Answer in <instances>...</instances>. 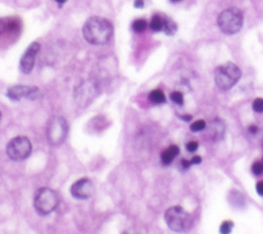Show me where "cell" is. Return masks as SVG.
<instances>
[{
    "instance_id": "obj_1",
    "label": "cell",
    "mask_w": 263,
    "mask_h": 234,
    "mask_svg": "<svg viewBox=\"0 0 263 234\" xmlns=\"http://www.w3.org/2000/svg\"><path fill=\"white\" fill-rule=\"evenodd\" d=\"M84 39L92 45H103L109 42L113 34L112 24L101 16H91L83 25Z\"/></svg>"
},
{
    "instance_id": "obj_2",
    "label": "cell",
    "mask_w": 263,
    "mask_h": 234,
    "mask_svg": "<svg viewBox=\"0 0 263 234\" xmlns=\"http://www.w3.org/2000/svg\"><path fill=\"white\" fill-rule=\"evenodd\" d=\"M164 221L167 227L177 233L188 231L192 224L191 216L180 205L168 207L164 212Z\"/></svg>"
},
{
    "instance_id": "obj_3",
    "label": "cell",
    "mask_w": 263,
    "mask_h": 234,
    "mask_svg": "<svg viewBox=\"0 0 263 234\" xmlns=\"http://www.w3.org/2000/svg\"><path fill=\"white\" fill-rule=\"evenodd\" d=\"M59 202L58 193L47 187L39 188L34 196V207L40 216H47L54 211Z\"/></svg>"
},
{
    "instance_id": "obj_4",
    "label": "cell",
    "mask_w": 263,
    "mask_h": 234,
    "mask_svg": "<svg viewBox=\"0 0 263 234\" xmlns=\"http://www.w3.org/2000/svg\"><path fill=\"white\" fill-rule=\"evenodd\" d=\"M241 72L239 68L233 63H226L219 66L214 73L216 85L221 90H228L232 88L239 80Z\"/></svg>"
},
{
    "instance_id": "obj_5",
    "label": "cell",
    "mask_w": 263,
    "mask_h": 234,
    "mask_svg": "<svg viewBox=\"0 0 263 234\" xmlns=\"http://www.w3.org/2000/svg\"><path fill=\"white\" fill-rule=\"evenodd\" d=\"M242 23V12L237 8L225 9L218 16V26L220 30L227 35L237 33L241 29Z\"/></svg>"
},
{
    "instance_id": "obj_6",
    "label": "cell",
    "mask_w": 263,
    "mask_h": 234,
    "mask_svg": "<svg viewBox=\"0 0 263 234\" xmlns=\"http://www.w3.org/2000/svg\"><path fill=\"white\" fill-rule=\"evenodd\" d=\"M45 132L51 146H60L68 134V123L62 116H53L48 120Z\"/></svg>"
},
{
    "instance_id": "obj_7",
    "label": "cell",
    "mask_w": 263,
    "mask_h": 234,
    "mask_svg": "<svg viewBox=\"0 0 263 234\" xmlns=\"http://www.w3.org/2000/svg\"><path fill=\"white\" fill-rule=\"evenodd\" d=\"M32 152V144L27 136L18 135L10 140L6 146V154L13 161L27 159Z\"/></svg>"
},
{
    "instance_id": "obj_8",
    "label": "cell",
    "mask_w": 263,
    "mask_h": 234,
    "mask_svg": "<svg viewBox=\"0 0 263 234\" xmlns=\"http://www.w3.org/2000/svg\"><path fill=\"white\" fill-rule=\"evenodd\" d=\"M99 91V86L93 80L81 81L74 90V99L77 105L85 107L92 102Z\"/></svg>"
},
{
    "instance_id": "obj_9",
    "label": "cell",
    "mask_w": 263,
    "mask_h": 234,
    "mask_svg": "<svg viewBox=\"0 0 263 234\" xmlns=\"http://www.w3.org/2000/svg\"><path fill=\"white\" fill-rule=\"evenodd\" d=\"M6 95L11 101H20L22 99L28 100H39L42 98L43 93L41 89L37 86H27V85H14L9 87Z\"/></svg>"
},
{
    "instance_id": "obj_10",
    "label": "cell",
    "mask_w": 263,
    "mask_h": 234,
    "mask_svg": "<svg viewBox=\"0 0 263 234\" xmlns=\"http://www.w3.org/2000/svg\"><path fill=\"white\" fill-rule=\"evenodd\" d=\"M70 193L75 199L85 200L93 195L95 185L90 179L81 178L72 184Z\"/></svg>"
},
{
    "instance_id": "obj_11",
    "label": "cell",
    "mask_w": 263,
    "mask_h": 234,
    "mask_svg": "<svg viewBox=\"0 0 263 234\" xmlns=\"http://www.w3.org/2000/svg\"><path fill=\"white\" fill-rule=\"evenodd\" d=\"M39 48H40V44L37 42H32L28 46V48L26 49V51L24 52L20 61V68L23 73L29 74L32 71Z\"/></svg>"
},
{
    "instance_id": "obj_12",
    "label": "cell",
    "mask_w": 263,
    "mask_h": 234,
    "mask_svg": "<svg viewBox=\"0 0 263 234\" xmlns=\"http://www.w3.org/2000/svg\"><path fill=\"white\" fill-rule=\"evenodd\" d=\"M21 23L15 17L0 18V36L4 34H14L20 30Z\"/></svg>"
},
{
    "instance_id": "obj_13",
    "label": "cell",
    "mask_w": 263,
    "mask_h": 234,
    "mask_svg": "<svg viewBox=\"0 0 263 234\" xmlns=\"http://www.w3.org/2000/svg\"><path fill=\"white\" fill-rule=\"evenodd\" d=\"M224 130H225V127H224L223 122L220 120H214L210 123L208 131H209V135L212 138V140L217 141V140H220L223 138Z\"/></svg>"
},
{
    "instance_id": "obj_14",
    "label": "cell",
    "mask_w": 263,
    "mask_h": 234,
    "mask_svg": "<svg viewBox=\"0 0 263 234\" xmlns=\"http://www.w3.org/2000/svg\"><path fill=\"white\" fill-rule=\"evenodd\" d=\"M180 149L176 145H172L168 148H166L160 155V160L163 165H168L173 162V160L179 155Z\"/></svg>"
},
{
    "instance_id": "obj_15",
    "label": "cell",
    "mask_w": 263,
    "mask_h": 234,
    "mask_svg": "<svg viewBox=\"0 0 263 234\" xmlns=\"http://www.w3.org/2000/svg\"><path fill=\"white\" fill-rule=\"evenodd\" d=\"M162 20H163L162 30L164 31V33L166 35H174L176 33V31H177L176 23L172 18L166 17V16H164Z\"/></svg>"
},
{
    "instance_id": "obj_16",
    "label": "cell",
    "mask_w": 263,
    "mask_h": 234,
    "mask_svg": "<svg viewBox=\"0 0 263 234\" xmlns=\"http://www.w3.org/2000/svg\"><path fill=\"white\" fill-rule=\"evenodd\" d=\"M149 100L153 104H163L165 102V95L162 90L160 89H154L149 93Z\"/></svg>"
},
{
    "instance_id": "obj_17",
    "label": "cell",
    "mask_w": 263,
    "mask_h": 234,
    "mask_svg": "<svg viewBox=\"0 0 263 234\" xmlns=\"http://www.w3.org/2000/svg\"><path fill=\"white\" fill-rule=\"evenodd\" d=\"M162 27H163V20H162V17H160L159 15H154L151 18V22H150L151 30H153L155 32H158V31L162 30Z\"/></svg>"
},
{
    "instance_id": "obj_18",
    "label": "cell",
    "mask_w": 263,
    "mask_h": 234,
    "mask_svg": "<svg viewBox=\"0 0 263 234\" xmlns=\"http://www.w3.org/2000/svg\"><path fill=\"white\" fill-rule=\"evenodd\" d=\"M234 227V223L230 220H225L221 223L219 232L220 234H230L232 232V229Z\"/></svg>"
},
{
    "instance_id": "obj_19",
    "label": "cell",
    "mask_w": 263,
    "mask_h": 234,
    "mask_svg": "<svg viewBox=\"0 0 263 234\" xmlns=\"http://www.w3.org/2000/svg\"><path fill=\"white\" fill-rule=\"evenodd\" d=\"M147 27V22L144 18H138L133 23V30L137 33L143 32Z\"/></svg>"
},
{
    "instance_id": "obj_20",
    "label": "cell",
    "mask_w": 263,
    "mask_h": 234,
    "mask_svg": "<svg viewBox=\"0 0 263 234\" xmlns=\"http://www.w3.org/2000/svg\"><path fill=\"white\" fill-rule=\"evenodd\" d=\"M170 98H171L172 102H174V103H175V104H177V105L182 106V105H183V103H184V96H183V93H182L181 91L175 90V91L171 92Z\"/></svg>"
},
{
    "instance_id": "obj_21",
    "label": "cell",
    "mask_w": 263,
    "mask_h": 234,
    "mask_svg": "<svg viewBox=\"0 0 263 234\" xmlns=\"http://www.w3.org/2000/svg\"><path fill=\"white\" fill-rule=\"evenodd\" d=\"M205 126H206V124H205L204 120L199 119V120H196V121H194V122L191 123L190 129H191V131H193V132H197V131L203 130V129L205 128Z\"/></svg>"
},
{
    "instance_id": "obj_22",
    "label": "cell",
    "mask_w": 263,
    "mask_h": 234,
    "mask_svg": "<svg viewBox=\"0 0 263 234\" xmlns=\"http://www.w3.org/2000/svg\"><path fill=\"white\" fill-rule=\"evenodd\" d=\"M252 108L255 112L257 113H262L263 112V99L262 98H257L253 101Z\"/></svg>"
},
{
    "instance_id": "obj_23",
    "label": "cell",
    "mask_w": 263,
    "mask_h": 234,
    "mask_svg": "<svg viewBox=\"0 0 263 234\" xmlns=\"http://www.w3.org/2000/svg\"><path fill=\"white\" fill-rule=\"evenodd\" d=\"M252 172L255 176H261L263 173V162L256 161L252 165Z\"/></svg>"
},
{
    "instance_id": "obj_24",
    "label": "cell",
    "mask_w": 263,
    "mask_h": 234,
    "mask_svg": "<svg viewBox=\"0 0 263 234\" xmlns=\"http://www.w3.org/2000/svg\"><path fill=\"white\" fill-rule=\"evenodd\" d=\"M122 234H146V232H145V230L143 228L130 227V228L126 229L125 231H123Z\"/></svg>"
},
{
    "instance_id": "obj_25",
    "label": "cell",
    "mask_w": 263,
    "mask_h": 234,
    "mask_svg": "<svg viewBox=\"0 0 263 234\" xmlns=\"http://www.w3.org/2000/svg\"><path fill=\"white\" fill-rule=\"evenodd\" d=\"M197 148H198V143L195 142V141H190V142H188L186 144V150L188 152L193 153V152H195L197 150Z\"/></svg>"
},
{
    "instance_id": "obj_26",
    "label": "cell",
    "mask_w": 263,
    "mask_h": 234,
    "mask_svg": "<svg viewBox=\"0 0 263 234\" xmlns=\"http://www.w3.org/2000/svg\"><path fill=\"white\" fill-rule=\"evenodd\" d=\"M256 191L260 196H263V181H259L256 184Z\"/></svg>"
},
{
    "instance_id": "obj_27",
    "label": "cell",
    "mask_w": 263,
    "mask_h": 234,
    "mask_svg": "<svg viewBox=\"0 0 263 234\" xmlns=\"http://www.w3.org/2000/svg\"><path fill=\"white\" fill-rule=\"evenodd\" d=\"M201 162V157L199 155H194L191 159H190V163L191 165L193 164H199Z\"/></svg>"
},
{
    "instance_id": "obj_28",
    "label": "cell",
    "mask_w": 263,
    "mask_h": 234,
    "mask_svg": "<svg viewBox=\"0 0 263 234\" xmlns=\"http://www.w3.org/2000/svg\"><path fill=\"white\" fill-rule=\"evenodd\" d=\"M181 166L185 169L189 168L191 166V163H190V160H187V159H182L181 160Z\"/></svg>"
},
{
    "instance_id": "obj_29",
    "label": "cell",
    "mask_w": 263,
    "mask_h": 234,
    "mask_svg": "<svg viewBox=\"0 0 263 234\" xmlns=\"http://www.w3.org/2000/svg\"><path fill=\"white\" fill-rule=\"evenodd\" d=\"M134 5L137 8H142L144 6V0H135Z\"/></svg>"
},
{
    "instance_id": "obj_30",
    "label": "cell",
    "mask_w": 263,
    "mask_h": 234,
    "mask_svg": "<svg viewBox=\"0 0 263 234\" xmlns=\"http://www.w3.org/2000/svg\"><path fill=\"white\" fill-rule=\"evenodd\" d=\"M180 118H181V119H183L184 121H190V120H191V118H192V116H191V115H189V114H185V115H181V116H180Z\"/></svg>"
},
{
    "instance_id": "obj_31",
    "label": "cell",
    "mask_w": 263,
    "mask_h": 234,
    "mask_svg": "<svg viewBox=\"0 0 263 234\" xmlns=\"http://www.w3.org/2000/svg\"><path fill=\"white\" fill-rule=\"evenodd\" d=\"M249 130L252 132V133H256L258 131V127L255 126V125H252L249 127Z\"/></svg>"
},
{
    "instance_id": "obj_32",
    "label": "cell",
    "mask_w": 263,
    "mask_h": 234,
    "mask_svg": "<svg viewBox=\"0 0 263 234\" xmlns=\"http://www.w3.org/2000/svg\"><path fill=\"white\" fill-rule=\"evenodd\" d=\"M59 4H63V3H65L67 0H55Z\"/></svg>"
},
{
    "instance_id": "obj_33",
    "label": "cell",
    "mask_w": 263,
    "mask_h": 234,
    "mask_svg": "<svg viewBox=\"0 0 263 234\" xmlns=\"http://www.w3.org/2000/svg\"><path fill=\"white\" fill-rule=\"evenodd\" d=\"M172 2H179V1H181V0H171Z\"/></svg>"
},
{
    "instance_id": "obj_34",
    "label": "cell",
    "mask_w": 263,
    "mask_h": 234,
    "mask_svg": "<svg viewBox=\"0 0 263 234\" xmlns=\"http://www.w3.org/2000/svg\"><path fill=\"white\" fill-rule=\"evenodd\" d=\"M0 121H1V112H0Z\"/></svg>"
},
{
    "instance_id": "obj_35",
    "label": "cell",
    "mask_w": 263,
    "mask_h": 234,
    "mask_svg": "<svg viewBox=\"0 0 263 234\" xmlns=\"http://www.w3.org/2000/svg\"><path fill=\"white\" fill-rule=\"evenodd\" d=\"M262 162H263V158H262Z\"/></svg>"
}]
</instances>
